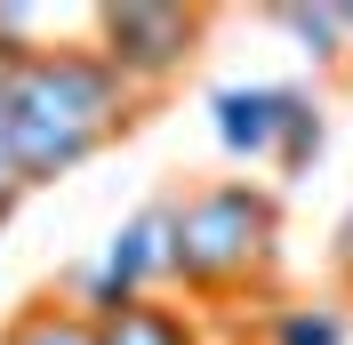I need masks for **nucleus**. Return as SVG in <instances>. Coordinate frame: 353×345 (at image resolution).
<instances>
[{
    "label": "nucleus",
    "mask_w": 353,
    "mask_h": 345,
    "mask_svg": "<svg viewBox=\"0 0 353 345\" xmlns=\"http://www.w3.org/2000/svg\"><path fill=\"white\" fill-rule=\"evenodd\" d=\"M273 249H281V209L257 185H201L169 201V281H185L193 297H233L265 281Z\"/></svg>",
    "instance_id": "1"
},
{
    "label": "nucleus",
    "mask_w": 353,
    "mask_h": 345,
    "mask_svg": "<svg viewBox=\"0 0 353 345\" xmlns=\"http://www.w3.org/2000/svg\"><path fill=\"white\" fill-rule=\"evenodd\" d=\"M0 88H8V105L17 112H41V121H65V129L97 137V145H112V137L137 121V88L121 81V72L97 57V48H41L32 65L0 72Z\"/></svg>",
    "instance_id": "2"
},
{
    "label": "nucleus",
    "mask_w": 353,
    "mask_h": 345,
    "mask_svg": "<svg viewBox=\"0 0 353 345\" xmlns=\"http://www.w3.org/2000/svg\"><path fill=\"white\" fill-rule=\"evenodd\" d=\"M201 41H209V8H169V0L97 8V57H105L137 97H145V88H169L176 72L201 57Z\"/></svg>",
    "instance_id": "3"
},
{
    "label": "nucleus",
    "mask_w": 353,
    "mask_h": 345,
    "mask_svg": "<svg viewBox=\"0 0 353 345\" xmlns=\"http://www.w3.org/2000/svg\"><path fill=\"white\" fill-rule=\"evenodd\" d=\"M297 105H305V88H281V81L217 88V97H209V129H217V145L233 152V161H273Z\"/></svg>",
    "instance_id": "4"
},
{
    "label": "nucleus",
    "mask_w": 353,
    "mask_h": 345,
    "mask_svg": "<svg viewBox=\"0 0 353 345\" xmlns=\"http://www.w3.org/2000/svg\"><path fill=\"white\" fill-rule=\"evenodd\" d=\"M97 152V137L65 129V121H41V112H17L8 105V161H17V185H57L72 177Z\"/></svg>",
    "instance_id": "5"
},
{
    "label": "nucleus",
    "mask_w": 353,
    "mask_h": 345,
    "mask_svg": "<svg viewBox=\"0 0 353 345\" xmlns=\"http://www.w3.org/2000/svg\"><path fill=\"white\" fill-rule=\"evenodd\" d=\"M97 345H201V329L185 322L176 305H153V297H137L129 313L97 322Z\"/></svg>",
    "instance_id": "6"
},
{
    "label": "nucleus",
    "mask_w": 353,
    "mask_h": 345,
    "mask_svg": "<svg viewBox=\"0 0 353 345\" xmlns=\"http://www.w3.org/2000/svg\"><path fill=\"white\" fill-rule=\"evenodd\" d=\"M0 345H97V322L81 305H57V297H32L17 322L0 329Z\"/></svg>",
    "instance_id": "7"
},
{
    "label": "nucleus",
    "mask_w": 353,
    "mask_h": 345,
    "mask_svg": "<svg viewBox=\"0 0 353 345\" xmlns=\"http://www.w3.org/2000/svg\"><path fill=\"white\" fill-rule=\"evenodd\" d=\"M273 24H281L289 41H305L313 65H345V57H353L345 8H305V0H289V8H273Z\"/></svg>",
    "instance_id": "8"
},
{
    "label": "nucleus",
    "mask_w": 353,
    "mask_h": 345,
    "mask_svg": "<svg viewBox=\"0 0 353 345\" xmlns=\"http://www.w3.org/2000/svg\"><path fill=\"white\" fill-rule=\"evenodd\" d=\"M265 345H353L345 305H273Z\"/></svg>",
    "instance_id": "9"
},
{
    "label": "nucleus",
    "mask_w": 353,
    "mask_h": 345,
    "mask_svg": "<svg viewBox=\"0 0 353 345\" xmlns=\"http://www.w3.org/2000/svg\"><path fill=\"white\" fill-rule=\"evenodd\" d=\"M321 137H330V129H321V112H313V97H305V105L289 112V129H281V152H273V169H281V177H305L313 161H321Z\"/></svg>",
    "instance_id": "10"
},
{
    "label": "nucleus",
    "mask_w": 353,
    "mask_h": 345,
    "mask_svg": "<svg viewBox=\"0 0 353 345\" xmlns=\"http://www.w3.org/2000/svg\"><path fill=\"white\" fill-rule=\"evenodd\" d=\"M41 57V8H0V72Z\"/></svg>",
    "instance_id": "11"
},
{
    "label": "nucleus",
    "mask_w": 353,
    "mask_h": 345,
    "mask_svg": "<svg viewBox=\"0 0 353 345\" xmlns=\"http://www.w3.org/2000/svg\"><path fill=\"white\" fill-rule=\"evenodd\" d=\"M330 265H337V281L353 289V217H345V225L330 233Z\"/></svg>",
    "instance_id": "12"
},
{
    "label": "nucleus",
    "mask_w": 353,
    "mask_h": 345,
    "mask_svg": "<svg viewBox=\"0 0 353 345\" xmlns=\"http://www.w3.org/2000/svg\"><path fill=\"white\" fill-rule=\"evenodd\" d=\"M0 193H24V185H17V161H8V88H0Z\"/></svg>",
    "instance_id": "13"
},
{
    "label": "nucleus",
    "mask_w": 353,
    "mask_h": 345,
    "mask_svg": "<svg viewBox=\"0 0 353 345\" xmlns=\"http://www.w3.org/2000/svg\"><path fill=\"white\" fill-rule=\"evenodd\" d=\"M337 8H345V32H353V0H337ZM345 72H353V57H345Z\"/></svg>",
    "instance_id": "14"
}]
</instances>
